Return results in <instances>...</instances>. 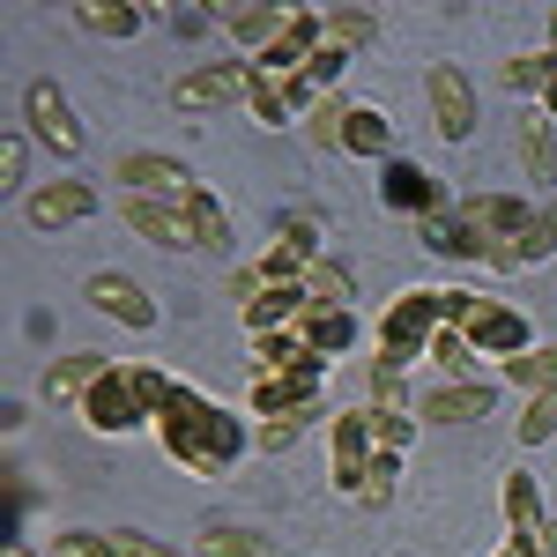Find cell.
Here are the masks:
<instances>
[{
    "instance_id": "obj_1",
    "label": "cell",
    "mask_w": 557,
    "mask_h": 557,
    "mask_svg": "<svg viewBox=\"0 0 557 557\" xmlns=\"http://www.w3.org/2000/svg\"><path fill=\"white\" fill-rule=\"evenodd\" d=\"M134 364V386H141V401H149V417H157V438H164V454H172L178 469L194 475H231L246 454H253V431H246V417L238 409H223V401H209L201 386L172 380L164 364H141V357H127Z\"/></svg>"
},
{
    "instance_id": "obj_2",
    "label": "cell",
    "mask_w": 557,
    "mask_h": 557,
    "mask_svg": "<svg viewBox=\"0 0 557 557\" xmlns=\"http://www.w3.org/2000/svg\"><path fill=\"white\" fill-rule=\"evenodd\" d=\"M438 327H446V298H438V283H417V290H394V298H386L372 343H380V357L424 364V349H431Z\"/></svg>"
},
{
    "instance_id": "obj_3",
    "label": "cell",
    "mask_w": 557,
    "mask_h": 557,
    "mask_svg": "<svg viewBox=\"0 0 557 557\" xmlns=\"http://www.w3.org/2000/svg\"><path fill=\"white\" fill-rule=\"evenodd\" d=\"M83 424L97 431V438H127V431H149L157 417H149V401H141V386H134V364L127 357H112V372L83 394Z\"/></svg>"
},
{
    "instance_id": "obj_4",
    "label": "cell",
    "mask_w": 557,
    "mask_h": 557,
    "mask_svg": "<svg viewBox=\"0 0 557 557\" xmlns=\"http://www.w3.org/2000/svg\"><path fill=\"white\" fill-rule=\"evenodd\" d=\"M380 461V438H372V401H357V409H335L327 417V475H335V491L357 498L364 491V475Z\"/></svg>"
},
{
    "instance_id": "obj_5",
    "label": "cell",
    "mask_w": 557,
    "mask_h": 557,
    "mask_svg": "<svg viewBox=\"0 0 557 557\" xmlns=\"http://www.w3.org/2000/svg\"><path fill=\"white\" fill-rule=\"evenodd\" d=\"M461 335L475 343L483 364H513L535 349V320H528V305H506V298H475V312L461 320Z\"/></svg>"
},
{
    "instance_id": "obj_6",
    "label": "cell",
    "mask_w": 557,
    "mask_h": 557,
    "mask_svg": "<svg viewBox=\"0 0 557 557\" xmlns=\"http://www.w3.org/2000/svg\"><path fill=\"white\" fill-rule=\"evenodd\" d=\"M454 223L483 246V268H491V253L513 246L520 231L535 223V201H520V194H461V201H454Z\"/></svg>"
},
{
    "instance_id": "obj_7",
    "label": "cell",
    "mask_w": 557,
    "mask_h": 557,
    "mask_svg": "<svg viewBox=\"0 0 557 557\" xmlns=\"http://www.w3.org/2000/svg\"><path fill=\"white\" fill-rule=\"evenodd\" d=\"M23 134L45 141L52 157H83V120H75V104H67V89L38 75V83L23 89Z\"/></svg>"
},
{
    "instance_id": "obj_8",
    "label": "cell",
    "mask_w": 557,
    "mask_h": 557,
    "mask_svg": "<svg viewBox=\"0 0 557 557\" xmlns=\"http://www.w3.org/2000/svg\"><path fill=\"white\" fill-rule=\"evenodd\" d=\"M246 83H253V60H209L172 83V104L178 112H231V104H246Z\"/></svg>"
},
{
    "instance_id": "obj_9",
    "label": "cell",
    "mask_w": 557,
    "mask_h": 557,
    "mask_svg": "<svg viewBox=\"0 0 557 557\" xmlns=\"http://www.w3.org/2000/svg\"><path fill=\"white\" fill-rule=\"evenodd\" d=\"M380 209H386V215H417V223H431V215L454 209V194H446V178H431L424 164L394 157V164H380Z\"/></svg>"
},
{
    "instance_id": "obj_10",
    "label": "cell",
    "mask_w": 557,
    "mask_h": 557,
    "mask_svg": "<svg viewBox=\"0 0 557 557\" xmlns=\"http://www.w3.org/2000/svg\"><path fill=\"white\" fill-rule=\"evenodd\" d=\"M112 186L134 194V201H186V194H194V172H186L178 157H164V149H127V157L112 164Z\"/></svg>"
},
{
    "instance_id": "obj_11",
    "label": "cell",
    "mask_w": 557,
    "mask_h": 557,
    "mask_svg": "<svg viewBox=\"0 0 557 557\" xmlns=\"http://www.w3.org/2000/svg\"><path fill=\"white\" fill-rule=\"evenodd\" d=\"M424 97H431V127L446 134V141H469L475 134V83L454 60H431L424 67Z\"/></svg>"
},
{
    "instance_id": "obj_12",
    "label": "cell",
    "mask_w": 557,
    "mask_h": 557,
    "mask_svg": "<svg viewBox=\"0 0 557 557\" xmlns=\"http://www.w3.org/2000/svg\"><path fill=\"white\" fill-rule=\"evenodd\" d=\"M83 298L97 305L104 320H120V327H134V335H149V327L164 320V312H157V298H149V290H141L134 275H120V268H97V275L83 283Z\"/></svg>"
},
{
    "instance_id": "obj_13",
    "label": "cell",
    "mask_w": 557,
    "mask_h": 557,
    "mask_svg": "<svg viewBox=\"0 0 557 557\" xmlns=\"http://www.w3.org/2000/svg\"><path fill=\"white\" fill-rule=\"evenodd\" d=\"M498 409L491 380H438L431 394H417V424H483Z\"/></svg>"
},
{
    "instance_id": "obj_14",
    "label": "cell",
    "mask_w": 557,
    "mask_h": 557,
    "mask_svg": "<svg viewBox=\"0 0 557 557\" xmlns=\"http://www.w3.org/2000/svg\"><path fill=\"white\" fill-rule=\"evenodd\" d=\"M97 178H52V186H30V201H23V215L38 223V231H67V223H89L97 215Z\"/></svg>"
},
{
    "instance_id": "obj_15",
    "label": "cell",
    "mask_w": 557,
    "mask_h": 557,
    "mask_svg": "<svg viewBox=\"0 0 557 557\" xmlns=\"http://www.w3.org/2000/svg\"><path fill=\"white\" fill-rule=\"evenodd\" d=\"M104 372H112V357H104V349H67V357H52V364L38 372V401H45V409H60V401H67V409H83V394L104 380Z\"/></svg>"
},
{
    "instance_id": "obj_16",
    "label": "cell",
    "mask_w": 557,
    "mask_h": 557,
    "mask_svg": "<svg viewBox=\"0 0 557 557\" xmlns=\"http://www.w3.org/2000/svg\"><path fill=\"white\" fill-rule=\"evenodd\" d=\"M120 223H127L134 238L164 246V253H201V246H194V223H186L178 201H134V194H120Z\"/></svg>"
},
{
    "instance_id": "obj_17",
    "label": "cell",
    "mask_w": 557,
    "mask_h": 557,
    "mask_svg": "<svg viewBox=\"0 0 557 557\" xmlns=\"http://www.w3.org/2000/svg\"><path fill=\"white\" fill-rule=\"evenodd\" d=\"M290 335H298L312 357L335 364V357H349V349L364 343V320H357V305H305V320L290 327Z\"/></svg>"
},
{
    "instance_id": "obj_18",
    "label": "cell",
    "mask_w": 557,
    "mask_h": 557,
    "mask_svg": "<svg viewBox=\"0 0 557 557\" xmlns=\"http://www.w3.org/2000/svg\"><path fill=\"white\" fill-rule=\"evenodd\" d=\"M246 409H253L260 424H268V417H305V424H320V417H327V394H320V380H253Z\"/></svg>"
},
{
    "instance_id": "obj_19",
    "label": "cell",
    "mask_w": 557,
    "mask_h": 557,
    "mask_svg": "<svg viewBox=\"0 0 557 557\" xmlns=\"http://www.w3.org/2000/svg\"><path fill=\"white\" fill-rule=\"evenodd\" d=\"M290 30V8H260V0H246V8H223V38L238 45L246 60H260L268 45Z\"/></svg>"
},
{
    "instance_id": "obj_20",
    "label": "cell",
    "mask_w": 557,
    "mask_h": 557,
    "mask_svg": "<svg viewBox=\"0 0 557 557\" xmlns=\"http://www.w3.org/2000/svg\"><path fill=\"white\" fill-rule=\"evenodd\" d=\"M520 172L535 178V186H557V120L543 112V104H528L520 112Z\"/></svg>"
},
{
    "instance_id": "obj_21",
    "label": "cell",
    "mask_w": 557,
    "mask_h": 557,
    "mask_svg": "<svg viewBox=\"0 0 557 557\" xmlns=\"http://www.w3.org/2000/svg\"><path fill=\"white\" fill-rule=\"evenodd\" d=\"M305 305H312V298H305L298 283H275V290H260V298L246 305L238 320H246V335L260 343V335H290V327L305 320Z\"/></svg>"
},
{
    "instance_id": "obj_22",
    "label": "cell",
    "mask_w": 557,
    "mask_h": 557,
    "mask_svg": "<svg viewBox=\"0 0 557 557\" xmlns=\"http://www.w3.org/2000/svg\"><path fill=\"white\" fill-rule=\"evenodd\" d=\"M343 157L394 164V120H386L380 104H349V120H343Z\"/></svg>"
},
{
    "instance_id": "obj_23",
    "label": "cell",
    "mask_w": 557,
    "mask_h": 557,
    "mask_svg": "<svg viewBox=\"0 0 557 557\" xmlns=\"http://www.w3.org/2000/svg\"><path fill=\"white\" fill-rule=\"evenodd\" d=\"M543 260H557V209H535V223L520 231L513 246H498L491 268L498 275H520V268H543Z\"/></svg>"
},
{
    "instance_id": "obj_24",
    "label": "cell",
    "mask_w": 557,
    "mask_h": 557,
    "mask_svg": "<svg viewBox=\"0 0 557 557\" xmlns=\"http://www.w3.org/2000/svg\"><path fill=\"white\" fill-rule=\"evenodd\" d=\"M75 30H89V38H141L149 30V8L141 0H83L75 8Z\"/></svg>"
},
{
    "instance_id": "obj_25",
    "label": "cell",
    "mask_w": 557,
    "mask_h": 557,
    "mask_svg": "<svg viewBox=\"0 0 557 557\" xmlns=\"http://www.w3.org/2000/svg\"><path fill=\"white\" fill-rule=\"evenodd\" d=\"M498 506H506V535H543V483L528 469H513L506 483H498Z\"/></svg>"
},
{
    "instance_id": "obj_26",
    "label": "cell",
    "mask_w": 557,
    "mask_h": 557,
    "mask_svg": "<svg viewBox=\"0 0 557 557\" xmlns=\"http://www.w3.org/2000/svg\"><path fill=\"white\" fill-rule=\"evenodd\" d=\"M178 209H186V223H194V246H201V253H223V246H231V209L215 201L209 186H194Z\"/></svg>"
},
{
    "instance_id": "obj_27",
    "label": "cell",
    "mask_w": 557,
    "mask_h": 557,
    "mask_svg": "<svg viewBox=\"0 0 557 557\" xmlns=\"http://www.w3.org/2000/svg\"><path fill=\"white\" fill-rule=\"evenodd\" d=\"M298 290L312 305H349V298H357V268H349V260H335V253H320L312 268H305Z\"/></svg>"
},
{
    "instance_id": "obj_28",
    "label": "cell",
    "mask_w": 557,
    "mask_h": 557,
    "mask_svg": "<svg viewBox=\"0 0 557 557\" xmlns=\"http://www.w3.org/2000/svg\"><path fill=\"white\" fill-rule=\"evenodd\" d=\"M498 380L513 386V394H557V343H535L528 357L498 364Z\"/></svg>"
},
{
    "instance_id": "obj_29",
    "label": "cell",
    "mask_w": 557,
    "mask_h": 557,
    "mask_svg": "<svg viewBox=\"0 0 557 557\" xmlns=\"http://www.w3.org/2000/svg\"><path fill=\"white\" fill-rule=\"evenodd\" d=\"M424 364H438V380H475V372H483V357H475V343L461 327H438L431 349H424Z\"/></svg>"
},
{
    "instance_id": "obj_30",
    "label": "cell",
    "mask_w": 557,
    "mask_h": 557,
    "mask_svg": "<svg viewBox=\"0 0 557 557\" xmlns=\"http://www.w3.org/2000/svg\"><path fill=\"white\" fill-rule=\"evenodd\" d=\"M550 83H557V60H550V52H513V60H506V89L528 97V104H543Z\"/></svg>"
},
{
    "instance_id": "obj_31",
    "label": "cell",
    "mask_w": 557,
    "mask_h": 557,
    "mask_svg": "<svg viewBox=\"0 0 557 557\" xmlns=\"http://www.w3.org/2000/svg\"><path fill=\"white\" fill-rule=\"evenodd\" d=\"M194 557H268V535L260 528H201Z\"/></svg>"
},
{
    "instance_id": "obj_32",
    "label": "cell",
    "mask_w": 557,
    "mask_h": 557,
    "mask_svg": "<svg viewBox=\"0 0 557 557\" xmlns=\"http://www.w3.org/2000/svg\"><path fill=\"white\" fill-rule=\"evenodd\" d=\"M380 38V15L372 8H327V45H343V52H357V45Z\"/></svg>"
},
{
    "instance_id": "obj_33",
    "label": "cell",
    "mask_w": 557,
    "mask_h": 557,
    "mask_svg": "<svg viewBox=\"0 0 557 557\" xmlns=\"http://www.w3.org/2000/svg\"><path fill=\"white\" fill-rule=\"evenodd\" d=\"M372 409H409V364L401 357H372Z\"/></svg>"
},
{
    "instance_id": "obj_34",
    "label": "cell",
    "mask_w": 557,
    "mask_h": 557,
    "mask_svg": "<svg viewBox=\"0 0 557 557\" xmlns=\"http://www.w3.org/2000/svg\"><path fill=\"white\" fill-rule=\"evenodd\" d=\"M417 417H409V409H372V438H380V454H401V461H409V446H417Z\"/></svg>"
},
{
    "instance_id": "obj_35",
    "label": "cell",
    "mask_w": 557,
    "mask_h": 557,
    "mask_svg": "<svg viewBox=\"0 0 557 557\" xmlns=\"http://www.w3.org/2000/svg\"><path fill=\"white\" fill-rule=\"evenodd\" d=\"M343 120H349V97H320V104L305 112V141H320V149H343Z\"/></svg>"
},
{
    "instance_id": "obj_36",
    "label": "cell",
    "mask_w": 557,
    "mask_h": 557,
    "mask_svg": "<svg viewBox=\"0 0 557 557\" xmlns=\"http://www.w3.org/2000/svg\"><path fill=\"white\" fill-rule=\"evenodd\" d=\"M275 238H290V246H298L305 260H320V253H327V223H320L312 209H290L283 223H275Z\"/></svg>"
},
{
    "instance_id": "obj_37",
    "label": "cell",
    "mask_w": 557,
    "mask_h": 557,
    "mask_svg": "<svg viewBox=\"0 0 557 557\" xmlns=\"http://www.w3.org/2000/svg\"><path fill=\"white\" fill-rule=\"evenodd\" d=\"M246 112H253L260 127H290V104H283V83H268L253 67V83H246Z\"/></svg>"
},
{
    "instance_id": "obj_38",
    "label": "cell",
    "mask_w": 557,
    "mask_h": 557,
    "mask_svg": "<svg viewBox=\"0 0 557 557\" xmlns=\"http://www.w3.org/2000/svg\"><path fill=\"white\" fill-rule=\"evenodd\" d=\"M513 431H520V446H543V438H557V394H528Z\"/></svg>"
},
{
    "instance_id": "obj_39",
    "label": "cell",
    "mask_w": 557,
    "mask_h": 557,
    "mask_svg": "<svg viewBox=\"0 0 557 557\" xmlns=\"http://www.w3.org/2000/svg\"><path fill=\"white\" fill-rule=\"evenodd\" d=\"M45 557H112V535H97V528H60Z\"/></svg>"
},
{
    "instance_id": "obj_40",
    "label": "cell",
    "mask_w": 557,
    "mask_h": 557,
    "mask_svg": "<svg viewBox=\"0 0 557 557\" xmlns=\"http://www.w3.org/2000/svg\"><path fill=\"white\" fill-rule=\"evenodd\" d=\"M0 186H8V194L30 186V134H8V141H0Z\"/></svg>"
},
{
    "instance_id": "obj_41",
    "label": "cell",
    "mask_w": 557,
    "mask_h": 557,
    "mask_svg": "<svg viewBox=\"0 0 557 557\" xmlns=\"http://www.w3.org/2000/svg\"><path fill=\"white\" fill-rule=\"evenodd\" d=\"M305 438V417H268V424H253V454H290Z\"/></svg>"
},
{
    "instance_id": "obj_42",
    "label": "cell",
    "mask_w": 557,
    "mask_h": 557,
    "mask_svg": "<svg viewBox=\"0 0 557 557\" xmlns=\"http://www.w3.org/2000/svg\"><path fill=\"white\" fill-rule=\"evenodd\" d=\"M394 483H401V454H380L372 475H364V491H357V506H386V498H394Z\"/></svg>"
},
{
    "instance_id": "obj_43",
    "label": "cell",
    "mask_w": 557,
    "mask_h": 557,
    "mask_svg": "<svg viewBox=\"0 0 557 557\" xmlns=\"http://www.w3.org/2000/svg\"><path fill=\"white\" fill-rule=\"evenodd\" d=\"M260 290H275V283H268V275H260V260H246V268H238V275H231V283H223V298L238 305V312H246V305H253Z\"/></svg>"
},
{
    "instance_id": "obj_44",
    "label": "cell",
    "mask_w": 557,
    "mask_h": 557,
    "mask_svg": "<svg viewBox=\"0 0 557 557\" xmlns=\"http://www.w3.org/2000/svg\"><path fill=\"white\" fill-rule=\"evenodd\" d=\"M112 557H172L157 535H141V528H112Z\"/></svg>"
},
{
    "instance_id": "obj_45",
    "label": "cell",
    "mask_w": 557,
    "mask_h": 557,
    "mask_svg": "<svg viewBox=\"0 0 557 557\" xmlns=\"http://www.w3.org/2000/svg\"><path fill=\"white\" fill-rule=\"evenodd\" d=\"M491 557H543V535H506Z\"/></svg>"
},
{
    "instance_id": "obj_46",
    "label": "cell",
    "mask_w": 557,
    "mask_h": 557,
    "mask_svg": "<svg viewBox=\"0 0 557 557\" xmlns=\"http://www.w3.org/2000/svg\"><path fill=\"white\" fill-rule=\"evenodd\" d=\"M543 52H550V60H557V8H550V15H543Z\"/></svg>"
},
{
    "instance_id": "obj_47",
    "label": "cell",
    "mask_w": 557,
    "mask_h": 557,
    "mask_svg": "<svg viewBox=\"0 0 557 557\" xmlns=\"http://www.w3.org/2000/svg\"><path fill=\"white\" fill-rule=\"evenodd\" d=\"M0 557H45V550H30V543H8V550H0Z\"/></svg>"
},
{
    "instance_id": "obj_48",
    "label": "cell",
    "mask_w": 557,
    "mask_h": 557,
    "mask_svg": "<svg viewBox=\"0 0 557 557\" xmlns=\"http://www.w3.org/2000/svg\"><path fill=\"white\" fill-rule=\"evenodd\" d=\"M543 112H550V120H557V83H550V97H543Z\"/></svg>"
}]
</instances>
